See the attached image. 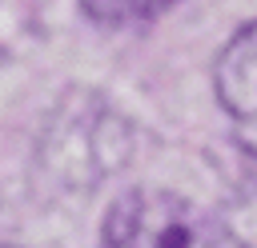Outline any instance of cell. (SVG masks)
Wrapping results in <instances>:
<instances>
[{"label":"cell","instance_id":"obj_1","mask_svg":"<svg viewBox=\"0 0 257 248\" xmlns=\"http://www.w3.org/2000/svg\"><path fill=\"white\" fill-rule=\"evenodd\" d=\"M133 152V128L92 92H72L48 120L40 164L68 188H92Z\"/></svg>","mask_w":257,"mask_h":248},{"label":"cell","instance_id":"obj_2","mask_svg":"<svg viewBox=\"0 0 257 248\" xmlns=\"http://www.w3.org/2000/svg\"><path fill=\"white\" fill-rule=\"evenodd\" d=\"M221 224L189 204L185 196L161 188L124 192L100 228V248H221Z\"/></svg>","mask_w":257,"mask_h":248},{"label":"cell","instance_id":"obj_3","mask_svg":"<svg viewBox=\"0 0 257 248\" xmlns=\"http://www.w3.org/2000/svg\"><path fill=\"white\" fill-rule=\"evenodd\" d=\"M217 100L233 120V136L257 156V20L245 24L217 60Z\"/></svg>","mask_w":257,"mask_h":248},{"label":"cell","instance_id":"obj_4","mask_svg":"<svg viewBox=\"0 0 257 248\" xmlns=\"http://www.w3.org/2000/svg\"><path fill=\"white\" fill-rule=\"evenodd\" d=\"M217 224H221L225 240H233L237 248H257V180H245L229 196Z\"/></svg>","mask_w":257,"mask_h":248},{"label":"cell","instance_id":"obj_5","mask_svg":"<svg viewBox=\"0 0 257 248\" xmlns=\"http://www.w3.org/2000/svg\"><path fill=\"white\" fill-rule=\"evenodd\" d=\"M165 4H173V0H80V8L88 12V20L108 24V28H124V24L149 20Z\"/></svg>","mask_w":257,"mask_h":248},{"label":"cell","instance_id":"obj_6","mask_svg":"<svg viewBox=\"0 0 257 248\" xmlns=\"http://www.w3.org/2000/svg\"><path fill=\"white\" fill-rule=\"evenodd\" d=\"M0 248H4V244H0Z\"/></svg>","mask_w":257,"mask_h":248}]
</instances>
